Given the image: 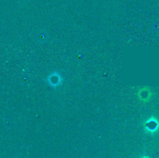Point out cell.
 I'll use <instances>...</instances> for the list:
<instances>
[{"instance_id": "6da1fadb", "label": "cell", "mask_w": 159, "mask_h": 158, "mask_svg": "<svg viewBox=\"0 0 159 158\" xmlns=\"http://www.w3.org/2000/svg\"><path fill=\"white\" fill-rule=\"evenodd\" d=\"M157 127V123L155 121H149V122H147V128L150 131H154Z\"/></svg>"}]
</instances>
